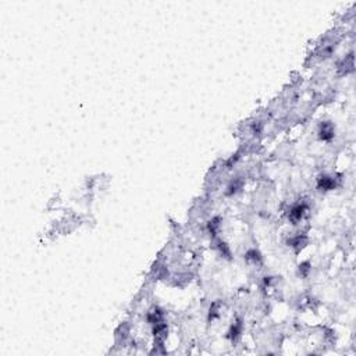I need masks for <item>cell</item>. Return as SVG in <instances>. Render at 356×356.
<instances>
[{
  "label": "cell",
  "instance_id": "1",
  "mask_svg": "<svg viewBox=\"0 0 356 356\" xmlns=\"http://www.w3.org/2000/svg\"><path fill=\"white\" fill-rule=\"evenodd\" d=\"M320 134H321V135H320V136H321V139H328V138L333 136L334 131H333V128H331V127H328V128H323Z\"/></svg>",
  "mask_w": 356,
  "mask_h": 356
},
{
  "label": "cell",
  "instance_id": "2",
  "mask_svg": "<svg viewBox=\"0 0 356 356\" xmlns=\"http://www.w3.org/2000/svg\"><path fill=\"white\" fill-rule=\"evenodd\" d=\"M320 184H321V187L324 188V189H330L331 187L334 185V182H333V179H330V178H327V177H324L320 181Z\"/></svg>",
  "mask_w": 356,
  "mask_h": 356
}]
</instances>
